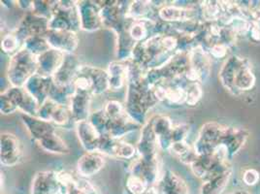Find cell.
<instances>
[{"label":"cell","instance_id":"6da1fadb","mask_svg":"<svg viewBox=\"0 0 260 194\" xmlns=\"http://www.w3.org/2000/svg\"><path fill=\"white\" fill-rule=\"evenodd\" d=\"M37 56L22 48L10 58L7 68V78L11 86L23 87L25 84L37 74Z\"/></svg>","mask_w":260,"mask_h":194},{"label":"cell","instance_id":"7a4b0ae2","mask_svg":"<svg viewBox=\"0 0 260 194\" xmlns=\"http://www.w3.org/2000/svg\"><path fill=\"white\" fill-rule=\"evenodd\" d=\"M80 29L81 20L77 1H57L54 14L49 20V30L77 33Z\"/></svg>","mask_w":260,"mask_h":194},{"label":"cell","instance_id":"3957f363","mask_svg":"<svg viewBox=\"0 0 260 194\" xmlns=\"http://www.w3.org/2000/svg\"><path fill=\"white\" fill-rule=\"evenodd\" d=\"M37 118L50 121L63 128H68L75 123L70 107L58 104L52 99H48L39 107Z\"/></svg>","mask_w":260,"mask_h":194},{"label":"cell","instance_id":"277c9868","mask_svg":"<svg viewBox=\"0 0 260 194\" xmlns=\"http://www.w3.org/2000/svg\"><path fill=\"white\" fill-rule=\"evenodd\" d=\"M22 144L18 136L10 132H3L0 138V160L6 167H14L22 161Z\"/></svg>","mask_w":260,"mask_h":194},{"label":"cell","instance_id":"5b68a950","mask_svg":"<svg viewBox=\"0 0 260 194\" xmlns=\"http://www.w3.org/2000/svg\"><path fill=\"white\" fill-rule=\"evenodd\" d=\"M120 1H108L107 4L101 5V19L103 27L119 33L125 25L126 13L128 6Z\"/></svg>","mask_w":260,"mask_h":194},{"label":"cell","instance_id":"8992f818","mask_svg":"<svg viewBox=\"0 0 260 194\" xmlns=\"http://www.w3.org/2000/svg\"><path fill=\"white\" fill-rule=\"evenodd\" d=\"M49 30V20L28 12L24 15L18 27L14 30L20 37L22 43L35 35H45Z\"/></svg>","mask_w":260,"mask_h":194},{"label":"cell","instance_id":"52a82bcc","mask_svg":"<svg viewBox=\"0 0 260 194\" xmlns=\"http://www.w3.org/2000/svg\"><path fill=\"white\" fill-rule=\"evenodd\" d=\"M77 3L80 13L81 29L92 33L103 27L101 5L98 4V1H81Z\"/></svg>","mask_w":260,"mask_h":194},{"label":"cell","instance_id":"ba28073f","mask_svg":"<svg viewBox=\"0 0 260 194\" xmlns=\"http://www.w3.org/2000/svg\"><path fill=\"white\" fill-rule=\"evenodd\" d=\"M136 149L139 156L143 159L149 161L158 160V139L154 134L149 120L142 127L141 136L136 144Z\"/></svg>","mask_w":260,"mask_h":194},{"label":"cell","instance_id":"9c48e42d","mask_svg":"<svg viewBox=\"0 0 260 194\" xmlns=\"http://www.w3.org/2000/svg\"><path fill=\"white\" fill-rule=\"evenodd\" d=\"M63 185L59 173L53 170L40 171L35 175L31 183V194H58Z\"/></svg>","mask_w":260,"mask_h":194},{"label":"cell","instance_id":"30bf717a","mask_svg":"<svg viewBox=\"0 0 260 194\" xmlns=\"http://www.w3.org/2000/svg\"><path fill=\"white\" fill-rule=\"evenodd\" d=\"M45 37L52 49L66 54H74L79 46V37L74 31L48 30Z\"/></svg>","mask_w":260,"mask_h":194},{"label":"cell","instance_id":"8fae6325","mask_svg":"<svg viewBox=\"0 0 260 194\" xmlns=\"http://www.w3.org/2000/svg\"><path fill=\"white\" fill-rule=\"evenodd\" d=\"M159 20L168 24H178L197 21V10L178 5H163L157 10Z\"/></svg>","mask_w":260,"mask_h":194},{"label":"cell","instance_id":"7c38bea8","mask_svg":"<svg viewBox=\"0 0 260 194\" xmlns=\"http://www.w3.org/2000/svg\"><path fill=\"white\" fill-rule=\"evenodd\" d=\"M81 67L82 64L75 54H65L62 64L53 76L54 85L58 86H72Z\"/></svg>","mask_w":260,"mask_h":194},{"label":"cell","instance_id":"4fadbf2b","mask_svg":"<svg viewBox=\"0 0 260 194\" xmlns=\"http://www.w3.org/2000/svg\"><path fill=\"white\" fill-rule=\"evenodd\" d=\"M105 155L100 151H86L77 161V171L87 179L100 172L105 166Z\"/></svg>","mask_w":260,"mask_h":194},{"label":"cell","instance_id":"5bb4252c","mask_svg":"<svg viewBox=\"0 0 260 194\" xmlns=\"http://www.w3.org/2000/svg\"><path fill=\"white\" fill-rule=\"evenodd\" d=\"M10 97L14 104L17 106L18 110L22 111V114L37 117L39 104L25 89L24 87H15L11 86L4 91Z\"/></svg>","mask_w":260,"mask_h":194},{"label":"cell","instance_id":"9a60e30c","mask_svg":"<svg viewBox=\"0 0 260 194\" xmlns=\"http://www.w3.org/2000/svg\"><path fill=\"white\" fill-rule=\"evenodd\" d=\"M53 85V77H44L35 74L23 87L37 101L39 106H41L45 101L49 99Z\"/></svg>","mask_w":260,"mask_h":194},{"label":"cell","instance_id":"2e32d148","mask_svg":"<svg viewBox=\"0 0 260 194\" xmlns=\"http://www.w3.org/2000/svg\"><path fill=\"white\" fill-rule=\"evenodd\" d=\"M76 131L81 146L86 151H98L102 135L90 123L85 120L76 123Z\"/></svg>","mask_w":260,"mask_h":194},{"label":"cell","instance_id":"e0dca14e","mask_svg":"<svg viewBox=\"0 0 260 194\" xmlns=\"http://www.w3.org/2000/svg\"><path fill=\"white\" fill-rule=\"evenodd\" d=\"M158 194H189L186 183L178 174L166 170L155 184Z\"/></svg>","mask_w":260,"mask_h":194},{"label":"cell","instance_id":"ac0fdd59","mask_svg":"<svg viewBox=\"0 0 260 194\" xmlns=\"http://www.w3.org/2000/svg\"><path fill=\"white\" fill-rule=\"evenodd\" d=\"M64 53L50 49L46 53L37 56L38 71L37 74L44 77H53L62 64L65 58Z\"/></svg>","mask_w":260,"mask_h":194},{"label":"cell","instance_id":"d6986e66","mask_svg":"<svg viewBox=\"0 0 260 194\" xmlns=\"http://www.w3.org/2000/svg\"><path fill=\"white\" fill-rule=\"evenodd\" d=\"M22 120L28 134L36 143L45 138L46 136L55 132V128L52 122L39 119L37 117H31L22 114Z\"/></svg>","mask_w":260,"mask_h":194},{"label":"cell","instance_id":"ffe728a7","mask_svg":"<svg viewBox=\"0 0 260 194\" xmlns=\"http://www.w3.org/2000/svg\"><path fill=\"white\" fill-rule=\"evenodd\" d=\"M91 94L75 91L71 97V101L69 107L72 113V117L75 123L88 120L91 113H90V102H91Z\"/></svg>","mask_w":260,"mask_h":194},{"label":"cell","instance_id":"44dd1931","mask_svg":"<svg viewBox=\"0 0 260 194\" xmlns=\"http://www.w3.org/2000/svg\"><path fill=\"white\" fill-rule=\"evenodd\" d=\"M188 54L190 68H192L200 75L202 83H204L210 75L211 70L210 58L204 47L201 44H198L192 47V49L188 52Z\"/></svg>","mask_w":260,"mask_h":194},{"label":"cell","instance_id":"7402d4cb","mask_svg":"<svg viewBox=\"0 0 260 194\" xmlns=\"http://www.w3.org/2000/svg\"><path fill=\"white\" fill-rule=\"evenodd\" d=\"M256 78L251 70L250 63L247 58H245L243 64L240 66L233 82L232 93L238 94L240 92H246L250 90L255 86Z\"/></svg>","mask_w":260,"mask_h":194},{"label":"cell","instance_id":"603a6c76","mask_svg":"<svg viewBox=\"0 0 260 194\" xmlns=\"http://www.w3.org/2000/svg\"><path fill=\"white\" fill-rule=\"evenodd\" d=\"M244 60H245V57H241L238 55H232L228 57L219 71L218 77H219L220 83L230 92H232V89H233L234 78L236 76L240 66L243 64Z\"/></svg>","mask_w":260,"mask_h":194},{"label":"cell","instance_id":"cb8c5ba5","mask_svg":"<svg viewBox=\"0 0 260 194\" xmlns=\"http://www.w3.org/2000/svg\"><path fill=\"white\" fill-rule=\"evenodd\" d=\"M141 125L130 118L128 114H124L119 119L110 120L107 135L114 139H121L124 135L139 128Z\"/></svg>","mask_w":260,"mask_h":194},{"label":"cell","instance_id":"d4e9b609","mask_svg":"<svg viewBox=\"0 0 260 194\" xmlns=\"http://www.w3.org/2000/svg\"><path fill=\"white\" fill-rule=\"evenodd\" d=\"M107 73L109 78V87L112 90H119L127 84V64L121 61H112L108 65Z\"/></svg>","mask_w":260,"mask_h":194},{"label":"cell","instance_id":"484cf974","mask_svg":"<svg viewBox=\"0 0 260 194\" xmlns=\"http://www.w3.org/2000/svg\"><path fill=\"white\" fill-rule=\"evenodd\" d=\"M92 83V95H99L106 92L109 87L108 73L101 68L85 65Z\"/></svg>","mask_w":260,"mask_h":194},{"label":"cell","instance_id":"4316f807","mask_svg":"<svg viewBox=\"0 0 260 194\" xmlns=\"http://www.w3.org/2000/svg\"><path fill=\"white\" fill-rule=\"evenodd\" d=\"M41 150L54 154H69L70 148L60 136L54 132L37 142Z\"/></svg>","mask_w":260,"mask_h":194},{"label":"cell","instance_id":"83f0119b","mask_svg":"<svg viewBox=\"0 0 260 194\" xmlns=\"http://www.w3.org/2000/svg\"><path fill=\"white\" fill-rule=\"evenodd\" d=\"M153 2L152 1H133L128 5L126 18L139 21V20H153Z\"/></svg>","mask_w":260,"mask_h":194},{"label":"cell","instance_id":"f1b7e54d","mask_svg":"<svg viewBox=\"0 0 260 194\" xmlns=\"http://www.w3.org/2000/svg\"><path fill=\"white\" fill-rule=\"evenodd\" d=\"M232 170H228L217 176L207 182L202 183L200 187V194H222L228 187L229 181L231 179Z\"/></svg>","mask_w":260,"mask_h":194},{"label":"cell","instance_id":"f546056e","mask_svg":"<svg viewBox=\"0 0 260 194\" xmlns=\"http://www.w3.org/2000/svg\"><path fill=\"white\" fill-rule=\"evenodd\" d=\"M22 48L35 56H39L51 49L45 35H35L27 38Z\"/></svg>","mask_w":260,"mask_h":194},{"label":"cell","instance_id":"4dcf8cb0","mask_svg":"<svg viewBox=\"0 0 260 194\" xmlns=\"http://www.w3.org/2000/svg\"><path fill=\"white\" fill-rule=\"evenodd\" d=\"M149 121L152 125V130L156 135L157 139L168 136L173 130V122L167 116H162V115L154 116Z\"/></svg>","mask_w":260,"mask_h":194},{"label":"cell","instance_id":"1f68e13d","mask_svg":"<svg viewBox=\"0 0 260 194\" xmlns=\"http://www.w3.org/2000/svg\"><path fill=\"white\" fill-rule=\"evenodd\" d=\"M151 185L146 180H144L142 177L129 173L126 181H125V188L126 191L129 194H146L150 189Z\"/></svg>","mask_w":260,"mask_h":194},{"label":"cell","instance_id":"d6a6232c","mask_svg":"<svg viewBox=\"0 0 260 194\" xmlns=\"http://www.w3.org/2000/svg\"><path fill=\"white\" fill-rule=\"evenodd\" d=\"M23 43L15 31L4 35L1 41V50L4 54L13 56L22 50Z\"/></svg>","mask_w":260,"mask_h":194},{"label":"cell","instance_id":"836d02e7","mask_svg":"<svg viewBox=\"0 0 260 194\" xmlns=\"http://www.w3.org/2000/svg\"><path fill=\"white\" fill-rule=\"evenodd\" d=\"M186 100L185 104L188 106H196L203 97V89L201 83H186Z\"/></svg>","mask_w":260,"mask_h":194},{"label":"cell","instance_id":"e575fe53","mask_svg":"<svg viewBox=\"0 0 260 194\" xmlns=\"http://www.w3.org/2000/svg\"><path fill=\"white\" fill-rule=\"evenodd\" d=\"M88 120L90 121V123L96 128V130L102 136L107 135L110 119L105 115L103 109L91 113Z\"/></svg>","mask_w":260,"mask_h":194},{"label":"cell","instance_id":"d590c367","mask_svg":"<svg viewBox=\"0 0 260 194\" xmlns=\"http://www.w3.org/2000/svg\"><path fill=\"white\" fill-rule=\"evenodd\" d=\"M56 3L57 1H33L31 12L37 16L50 20L54 14Z\"/></svg>","mask_w":260,"mask_h":194},{"label":"cell","instance_id":"8d00e7d4","mask_svg":"<svg viewBox=\"0 0 260 194\" xmlns=\"http://www.w3.org/2000/svg\"><path fill=\"white\" fill-rule=\"evenodd\" d=\"M103 111L110 120L119 119L126 114L125 106L117 100L107 101L103 107Z\"/></svg>","mask_w":260,"mask_h":194},{"label":"cell","instance_id":"74e56055","mask_svg":"<svg viewBox=\"0 0 260 194\" xmlns=\"http://www.w3.org/2000/svg\"><path fill=\"white\" fill-rule=\"evenodd\" d=\"M189 125L186 123H181L174 125L173 130L170 132V134L166 137L167 140L169 141L170 146L176 143V142H182V141H186V137L189 132Z\"/></svg>","mask_w":260,"mask_h":194},{"label":"cell","instance_id":"f35d334b","mask_svg":"<svg viewBox=\"0 0 260 194\" xmlns=\"http://www.w3.org/2000/svg\"><path fill=\"white\" fill-rule=\"evenodd\" d=\"M16 111H18V108L12 101L11 98L3 91L0 95V112L3 115H10Z\"/></svg>","mask_w":260,"mask_h":194},{"label":"cell","instance_id":"ab89813d","mask_svg":"<svg viewBox=\"0 0 260 194\" xmlns=\"http://www.w3.org/2000/svg\"><path fill=\"white\" fill-rule=\"evenodd\" d=\"M260 174L257 170L253 168L247 169L242 177V181L247 186H253L259 182Z\"/></svg>","mask_w":260,"mask_h":194},{"label":"cell","instance_id":"60d3db41","mask_svg":"<svg viewBox=\"0 0 260 194\" xmlns=\"http://www.w3.org/2000/svg\"><path fill=\"white\" fill-rule=\"evenodd\" d=\"M209 53L215 58H224L228 55V46L220 42L214 44L209 47Z\"/></svg>","mask_w":260,"mask_h":194},{"label":"cell","instance_id":"b9f144b4","mask_svg":"<svg viewBox=\"0 0 260 194\" xmlns=\"http://www.w3.org/2000/svg\"><path fill=\"white\" fill-rule=\"evenodd\" d=\"M249 34L252 41L260 42V24L258 22H252Z\"/></svg>","mask_w":260,"mask_h":194},{"label":"cell","instance_id":"7bdbcfd3","mask_svg":"<svg viewBox=\"0 0 260 194\" xmlns=\"http://www.w3.org/2000/svg\"><path fill=\"white\" fill-rule=\"evenodd\" d=\"M238 194H250L248 191H246V190H239Z\"/></svg>","mask_w":260,"mask_h":194},{"label":"cell","instance_id":"ee69618b","mask_svg":"<svg viewBox=\"0 0 260 194\" xmlns=\"http://www.w3.org/2000/svg\"><path fill=\"white\" fill-rule=\"evenodd\" d=\"M228 194H238V191H235V192H230V193Z\"/></svg>","mask_w":260,"mask_h":194}]
</instances>
